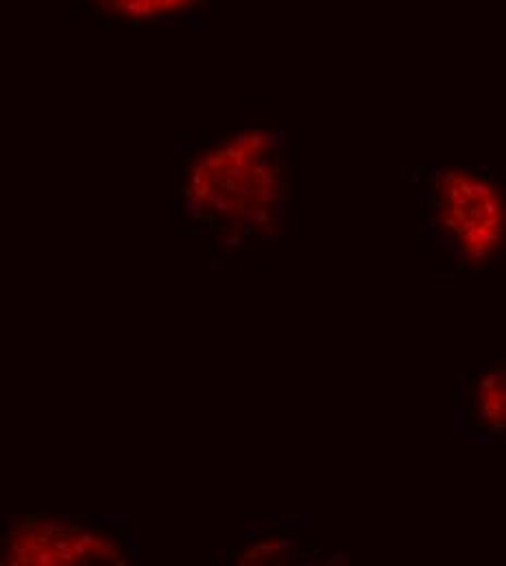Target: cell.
Returning <instances> with one entry per match:
<instances>
[{"label": "cell", "instance_id": "obj_3", "mask_svg": "<svg viewBox=\"0 0 506 566\" xmlns=\"http://www.w3.org/2000/svg\"><path fill=\"white\" fill-rule=\"evenodd\" d=\"M92 558H118V549L69 523H29L18 527L9 541L7 560L13 565H74Z\"/></svg>", "mask_w": 506, "mask_h": 566}, {"label": "cell", "instance_id": "obj_4", "mask_svg": "<svg viewBox=\"0 0 506 566\" xmlns=\"http://www.w3.org/2000/svg\"><path fill=\"white\" fill-rule=\"evenodd\" d=\"M92 9L123 22H164L193 13L204 0H85Z\"/></svg>", "mask_w": 506, "mask_h": 566}, {"label": "cell", "instance_id": "obj_1", "mask_svg": "<svg viewBox=\"0 0 506 566\" xmlns=\"http://www.w3.org/2000/svg\"><path fill=\"white\" fill-rule=\"evenodd\" d=\"M278 142L267 132H245L208 150L190 170L184 190L193 216L213 213L215 222L231 220L240 227L273 229V213L282 201Z\"/></svg>", "mask_w": 506, "mask_h": 566}, {"label": "cell", "instance_id": "obj_2", "mask_svg": "<svg viewBox=\"0 0 506 566\" xmlns=\"http://www.w3.org/2000/svg\"><path fill=\"white\" fill-rule=\"evenodd\" d=\"M431 229L450 249L472 262L487 260L505 233V206L498 186L469 170H441L434 177Z\"/></svg>", "mask_w": 506, "mask_h": 566}]
</instances>
